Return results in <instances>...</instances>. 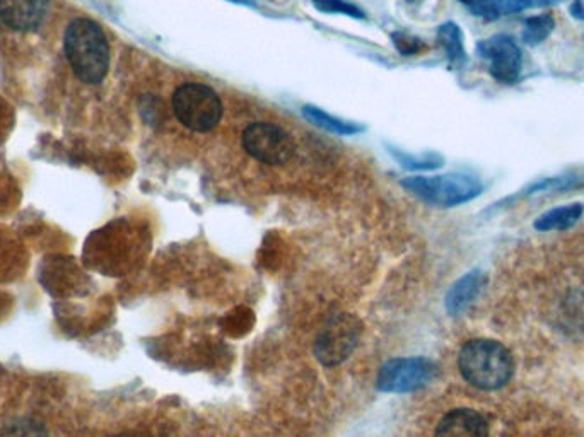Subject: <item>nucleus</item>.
<instances>
[{"instance_id":"1","label":"nucleus","mask_w":584,"mask_h":437,"mask_svg":"<svg viewBox=\"0 0 584 437\" xmlns=\"http://www.w3.org/2000/svg\"><path fill=\"white\" fill-rule=\"evenodd\" d=\"M65 59L79 81L96 86L110 69V45L105 31L93 19L77 18L64 33Z\"/></svg>"},{"instance_id":"2","label":"nucleus","mask_w":584,"mask_h":437,"mask_svg":"<svg viewBox=\"0 0 584 437\" xmlns=\"http://www.w3.org/2000/svg\"><path fill=\"white\" fill-rule=\"evenodd\" d=\"M463 378L480 390H497L513 374V359L508 349L494 340H472L458 357Z\"/></svg>"},{"instance_id":"3","label":"nucleus","mask_w":584,"mask_h":437,"mask_svg":"<svg viewBox=\"0 0 584 437\" xmlns=\"http://www.w3.org/2000/svg\"><path fill=\"white\" fill-rule=\"evenodd\" d=\"M415 197L438 207H455L474 200L482 193V183L475 176L451 173L443 176H412L402 181Z\"/></svg>"},{"instance_id":"4","label":"nucleus","mask_w":584,"mask_h":437,"mask_svg":"<svg viewBox=\"0 0 584 437\" xmlns=\"http://www.w3.org/2000/svg\"><path fill=\"white\" fill-rule=\"evenodd\" d=\"M173 111L183 127L204 134L221 122L222 103L214 89L190 82L173 94Z\"/></svg>"},{"instance_id":"5","label":"nucleus","mask_w":584,"mask_h":437,"mask_svg":"<svg viewBox=\"0 0 584 437\" xmlns=\"http://www.w3.org/2000/svg\"><path fill=\"white\" fill-rule=\"evenodd\" d=\"M241 140L245 151L253 159L270 166L286 164L296 151L291 135L274 123L255 122L248 125Z\"/></svg>"},{"instance_id":"6","label":"nucleus","mask_w":584,"mask_h":437,"mask_svg":"<svg viewBox=\"0 0 584 437\" xmlns=\"http://www.w3.org/2000/svg\"><path fill=\"white\" fill-rule=\"evenodd\" d=\"M359 321L351 315L333 316L316 340L315 354L325 366H337L351 356L359 340Z\"/></svg>"},{"instance_id":"7","label":"nucleus","mask_w":584,"mask_h":437,"mask_svg":"<svg viewBox=\"0 0 584 437\" xmlns=\"http://www.w3.org/2000/svg\"><path fill=\"white\" fill-rule=\"evenodd\" d=\"M434 376H436V366L427 359H422V357L392 359L381 368L378 388L386 393H407L431 383Z\"/></svg>"},{"instance_id":"8","label":"nucleus","mask_w":584,"mask_h":437,"mask_svg":"<svg viewBox=\"0 0 584 437\" xmlns=\"http://www.w3.org/2000/svg\"><path fill=\"white\" fill-rule=\"evenodd\" d=\"M477 53L489 60V72L496 81L514 84L520 79L523 57L516 41L508 35H496L480 41Z\"/></svg>"},{"instance_id":"9","label":"nucleus","mask_w":584,"mask_h":437,"mask_svg":"<svg viewBox=\"0 0 584 437\" xmlns=\"http://www.w3.org/2000/svg\"><path fill=\"white\" fill-rule=\"evenodd\" d=\"M48 0H0V21L9 30L33 33L48 16Z\"/></svg>"},{"instance_id":"10","label":"nucleus","mask_w":584,"mask_h":437,"mask_svg":"<svg viewBox=\"0 0 584 437\" xmlns=\"http://www.w3.org/2000/svg\"><path fill=\"white\" fill-rule=\"evenodd\" d=\"M434 437H489L487 420L470 408H456L444 415Z\"/></svg>"},{"instance_id":"11","label":"nucleus","mask_w":584,"mask_h":437,"mask_svg":"<svg viewBox=\"0 0 584 437\" xmlns=\"http://www.w3.org/2000/svg\"><path fill=\"white\" fill-rule=\"evenodd\" d=\"M482 284H484V277L480 272H472V274L465 275L463 279L458 280L455 286L451 287L448 299H446L448 311L456 315L462 309L467 308L468 304L472 303L475 296L479 294Z\"/></svg>"},{"instance_id":"12","label":"nucleus","mask_w":584,"mask_h":437,"mask_svg":"<svg viewBox=\"0 0 584 437\" xmlns=\"http://www.w3.org/2000/svg\"><path fill=\"white\" fill-rule=\"evenodd\" d=\"M303 117L306 120H310L316 127L327 130L330 134L344 135L345 137V135H356L364 132L363 125H359L356 122H347V120H342L339 117H332L330 113L323 111L322 108H316V106H303Z\"/></svg>"},{"instance_id":"13","label":"nucleus","mask_w":584,"mask_h":437,"mask_svg":"<svg viewBox=\"0 0 584 437\" xmlns=\"http://www.w3.org/2000/svg\"><path fill=\"white\" fill-rule=\"evenodd\" d=\"M583 212V204H571L549 210L535 221V229L538 231H562V229L571 228L581 219Z\"/></svg>"},{"instance_id":"14","label":"nucleus","mask_w":584,"mask_h":437,"mask_svg":"<svg viewBox=\"0 0 584 437\" xmlns=\"http://www.w3.org/2000/svg\"><path fill=\"white\" fill-rule=\"evenodd\" d=\"M438 41L446 52V57L450 60L451 65H455V67L465 65L467 52H465V45H463V33L458 24L446 23L439 26Z\"/></svg>"},{"instance_id":"15","label":"nucleus","mask_w":584,"mask_h":437,"mask_svg":"<svg viewBox=\"0 0 584 437\" xmlns=\"http://www.w3.org/2000/svg\"><path fill=\"white\" fill-rule=\"evenodd\" d=\"M555 28V21L550 14H540V16H533L525 21V30H523V41L530 47H537L540 43H544Z\"/></svg>"},{"instance_id":"16","label":"nucleus","mask_w":584,"mask_h":437,"mask_svg":"<svg viewBox=\"0 0 584 437\" xmlns=\"http://www.w3.org/2000/svg\"><path fill=\"white\" fill-rule=\"evenodd\" d=\"M0 437H48V432L38 420L23 417L9 422Z\"/></svg>"},{"instance_id":"17","label":"nucleus","mask_w":584,"mask_h":437,"mask_svg":"<svg viewBox=\"0 0 584 437\" xmlns=\"http://www.w3.org/2000/svg\"><path fill=\"white\" fill-rule=\"evenodd\" d=\"M392 149L393 158L397 159L400 166L407 169H436L444 163V159L439 156V154H426V156H412V154H407V152L398 151V149Z\"/></svg>"},{"instance_id":"18","label":"nucleus","mask_w":584,"mask_h":437,"mask_svg":"<svg viewBox=\"0 0 584 437\" xmlns=\"http://www.w3.org/2000/svg\"><path fill=\"white\" fill-rule=\"evenodd\" d=\"M313 6L316 11L325 12V14H345L354 19L366 18L363 9H359L347 0H313Z\"/></svg>"},{"instance_id":"19","label":"nucleus","mask_w":584,"mask_h":437,"mask_svg":"<svg viewBox=\"0 0 584 437\" xmlns=\"http://www.w3.org/2000/svg\"><path fill=\"white\" fill-rule=\"evenodd\" d=\"M470 9L474 12L475 16H480V18L489 19V21H494V19L499 18L501 14L497 11L496 0H474L470 4Z\"/></svg>"},{"instance_id":"20","label":"nucleus","mask_w":584,"mask_h":437,"mask_svg":"<svg viewBox=\"0 0 584 437\" xmlns=\"http://www.w3.org/2000/svg\"><path fill=\"white\" fill-rule=\"evenodd\" d=\"M393 40H395L398 52L403 53V55H414L421 48V41L410 38L407 35H400L398 33V35H393Z\"/></svg>"},{"instance_id":"21","label":"nucleus","mask_w":584,"mask_h":437,"mask_svg":"<svg viewBox=\"0 0 584 437\" xmlns=\"http://www.w3.org/2000/svg\"><path fill=\"white\" fill-rule=\"evenodd\" d=\"M497 11L499 14L509 16V14H516V12L525 11V2L523 0H496Z\"/></svg>"},{"instance_id":"22","label":"nucleus","mask_w":584,"mask_h":437,"mask_svg":"<svg viewBox=\"0 0 584 437\" xmlns=\"http://www.w3.org/2000/svg\"><path fill=\"white\" fill-rule=\"evenodd\" d=\"M526 9H540V7H550L559 4L562 0H523Z\"/></svg>"},{"instance_id":"23","label":"nucleus","mask_w":584,"mask_h":437,"mask_svg":"<svg viewBox=\"0 0 584 437\" xmlns=\"http://www.w3.org/2000/svg\"><path fill=\"white\" fill-rule=\"evenodd\" d=\"M571 16L576 19H581L584 21V0H573V4H571Z\"/></svg>"},{"instance_id":"24","label":"nucleus","mask_w":584,"mask_h":437,"mask_svg":"<svg viewBox=\"0 0 584 437\" xmlns=\"http://www.w3.org/2000/svg\"><path fill=\"white\" fill-rule=\"evenodd\" d=\"M231 2H236V4H246V6H252V2H248V0H231Z\"/></svg>"},{"instance_id":"25","label":"nucleus","mask_w":584,"mask_h":437,"mask_svg":"<svg viewBox=\"0 0 584 437\" xmlns=\"http://www.w3.org/2000/svg\"><path fill=\"white\" fill-rule=\"evenodd\" d=\"M460 2H463V4H467V6H470V4L474 2V0H460Z\"/></svg>"},{"instance_id":"26","label":"nucleus","mask_w":584,"mask_h":437,"mask_svg":"<svg viewBox=\"0 0 584 437\" xmlns=\"http://www.w3.org/2000/svg\"><path fill=\"white\" fill-rule=\"evenodd\" d=\"M118 437H129V436H118Z\"/></svg>"}]
</instances>
